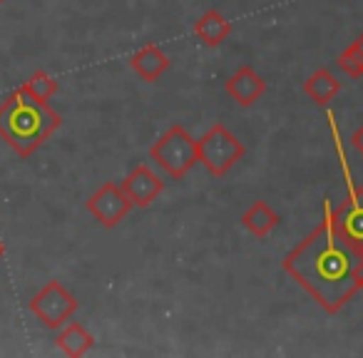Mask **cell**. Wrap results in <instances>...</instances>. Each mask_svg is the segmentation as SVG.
<instances>
[{"instance_id": "cell-1", "label": "cell", "mask_w": 363, "mask_h": 358, "mask_svg": "<svg viewBox=\"0 0 363 358\" xmlns=\"http://www.w3.org/2000/svg\"><path fill=\"white\" fill-rule=\"evenodd\" d=\"M358 254L341 239L331 219V207L323 199V219L284 257L281 267L326 313H338L356 296Z\"/></svg>"}, {"instance_id": "cell-2", "label": "cell", "mask_w": 363, "mask_h": 358, "mask_svg": "<svg viewBox=\"0 0 363 358\" xmlns=\"http://www.w3.org/2000/svg\"><path fill=\"white\" fill-rule=\"evenodd\" d=\"M62 125V117L48 102H38L18 87L0 105V137L18 157H30L40 150Z\"/></svg>"}, {"instance_id": "cell-3", "label": "cell", "mask_w": 363, "mask_h": 358, "mask_svg": "<svg viewBox=\"0 0 363 358\" xmlns=\"http://www.w3.org/2000/svg\"><path fill=\"white\" fill-rule=\"evenodd\" d=\"M150 157L167 177L182 179L197 164V140L182 125H172L150 147Z\"/></svg>"}, {"instance_id": "cell-4", "label": "cell", "mask_w": 363, "mask_h": 358, "mask_svg": "<svg viewBox=\"0 0 363 358\" xmlns=\"http://www.w3.org/2000/svg\"><path fill=\"white\" fill-rule=\"evenodd\" d=\"M244 145L222 122L212 125L197 140V162L212 177H224L244 157Z\"/></svg>"}, {"instance_id": "cell-5", "label": "cell", "mask_w": 363, "mask_h": 358, "mask_svg": "<svg viewBox=\"0 0 363 358\" xmlns=\"http://www.w3.org/2000/svg\"><path fill=\"white\" fill-rule=\"evenodd\" d=\"M30 311L38 316V321H43V326L57 331V328L65 326L72 318V313L77 311V298L72 296L60 281H48L45 286L30 298Z\"/></svg>"}, {"instance_id": "cell-6", "label": "cell", "mask_w": 363, "mask_h": 358, "mask_svg": "<svg viewBox=\"0 0 363 358\" xmlns=\"http://www.w3.org/2000/svg\"><path fill=\"white\" fill-rule=\"evenodd\" d=\"M331 219L343 242L351 244L356 252H363V187L351 184L346 199L331 209Z\"/></svg>"}, {"instance_id": "cell-7", "label": "cell", "mask_w": 363, "mask_h": 358, "mask_svg": "<svg viewBox=\"0 0 363 358\" xmlns=\"http://www.w3.org/2000/svg\"><path fill=\"white\" fill-rule=\"evenodd\" d=\"M85 209L102 224L105 229H112L135 209V204L130 202L120 184L105 182L90 199L85 202Z\"/></svg>"}, {"instance_id": "cell-8", "label": "cell", "mask_w": 363, "mask_h": 358, "mask_svg": "<svg viewBox=\"0 0 363 358\" xmlns=\"http://www.w3.org/2000/svg\"><path fill=\"white\" fill-rule=\"evenodd\" d=\"M120 187H122V192L130 197V202L135 204V207H150L162 194L164 182H162V177L157 174L155 169H150L147 164H137L135 169L122 179Z\"/></svg>"}, {"instance_id": "cell-9", "label": "cell", "mask_w": 363, "mask_h": 358, "mask_svg": "<svg viewBox=\"0 0 363 358\" xmlns=\"http://www.w3.org/2000/svg\"><path fill=\"white\" fill-rule=\"evenodd\" d=\"M224 90H227V95H232L242 107H249L264 95L267 82H264V77L259 75L252 65H242L227 82H224Z\"/></svg>"}, {"instance_id": "cell-10", "label": "cell", "mask_w": 363, "mask_h": 358, "mask_svg": "<svg viewBox=\"0 0 363 358\" xmlns=\"http://www.w3.org/2000/svg\"><path fill=\"white\" fill-rule=\"evenodd\" d=\"M130 67L140 80L155 82V80H160L167 70H169V57L164 55V50H162L160 45L150 43V45H145L137 52H132Z\"/></svg>"}, {"instance_id": "cell-11", "label": "cell", "mask_w": 363, "mask_h": 358, "mask_svg": "<svg viewBox=\"0 0 363 358\" xmlns=\"http://www.w3.org/2000/svg\"><path fill=\"white\" fill-rule=\"evenodd\" d=\"M55 343L65 356L80 358V356H85L92 346H95V338H92V333L87 331L82 323L72 321V323H65V326L57 328Z\"/></svg>"}, {"instance_id": "cell-12", "label": "cell", "mask_w": 363, "mask_h": 358, "mask_svg": "<svg viewBox=\"0 0 363 358\" xmlns=\"http://www.w3.org/2000/svg\"><path fill=\"white\" fill-rule=\"evenodd\" d=\"M232 33V23L222 16L219 11H207L197 23H194V35L204 43L207 47H217Z\"/></svg>"}, {"instance_id": "cell-13", "label": "cell", "mask_w": 363, "mask_h": 358, "mask_svg": "<svg viewBox=\"0 0 363 358\" xmlns=\"http://www.w3.org/2000/svg\"><path fill=\"white\" fill-rule=\"evenodd\" d=\"M279 214L269 207L267 202H254L247 212L242 214V224L249 234H254L257 239H267L274 229L279 227Z\"/></svg>"}, {"instance_id": "cell-14", "label": "cell", "mask_w": 363, "mask_h": 358, "mask_svg": "<svg viewBox=\"0 0 363 358\" xmlns=\"http://www.w3.org/2000/svg\"><path fill=\"white\" fill-rule=\"evenodd\" d=\"M338 92H341V80H338L328 67L316 70L306 82H303V95L311 97L316 105H328Z\"/></svg>"}, {"instance_id": "cell-15", "label": "cell", "mask_w": 363, "mask_h": 358, "mask_svg": "<svg viewBox=\"0 0 363 358\" xmlns=\"http://www.w3.org/2000/svg\"><path fill=\"white\" fill-rule=\"evenodd\" d=\"M23 90L30 97H35L38 102H48L57 92V80L52 75H48V72L38 70L23 82Z\"/></svg>"}, {"instance_id": "cell-16", "label": "cell", "mask_w": 363, "mask_h": 358, "mask_svg": "<svg viewBox=\"0 0 363 358\" xmlns=\"http://www.w3.org/2000/svg\"><path fill=\"white\" fill-rule=\"evenodd\" d=\"M336 65H338V70L341 72H346L348 77H363V65H361V60H358V55L353 52V47L348 45L346 50L338 55V60H336Z\"/></svg>"}, {"instance_id": "cell-17", "label": "cell", "mask_w": 363, "mask_h": 358, "mask_svg": "<svg viewBox=\"0 0 363 358\" xmlns=\"http://www.w3.org/2000/svg\"><path fill=\"white\" fill-rule=\"evenodd\" d=\"M353 276H356L358 291H363V252L358 254V262H356V269H353Z\"/></svg>"}, {"instance_id": "cell-18", "label": "cell", "mask_w": 363, "mask_h": 358, "mask_svg": "<svg viewBox=\"0 0 363 358\" xmlns=\"http://www.w3.org/2000/svg\"><path fill=\"white\" fill-rule=\"evenodd\" d=\"M351 145H353V150H356L358 155L363 157V125L358 127V130H356V132H353V135H351Z\"/></svg>"}, {"instance_id": "cell-19", "label": "cell", "mask_w": 363, "mask_h": 358, "mask_svg": "<svg viewBox=\"0 0 363 358\" xmlns=\"http://www.w3.org/2000/svg\"><path fill=\"white\" fill-rule=\"evenodd\" d=\"M351 47H353V52H356L358 60H361V65H363V33L356 38V43H351Z\"/></svg>"}, {"instance_id": "cell-20", "label": "cell", "mask_w": 363, "mask_h": 358, "mask_svg": "<svg viewBox=\"0 0 363 358\" xmlns=\"http://www.w3.org/2000/svg\"><path fill=\"white\" fill-rule=\"evenodd\" d=\"M3 257H6V244L0 242V259H3Z\"/></svg>"}, {"instance_id": "cell-21", "label": "cell", "mask_w": 363, "mask_h": 358, "mask_svg": "<svg viewBox=\"0 0 363 358\" xmlns=\"http://www.w3.org/2000/svg\"><path fill=\"white\" fill-rule=\"evenodd\" d=\"M0 3H3V0H0Z\"/></svg>"}, {"instance_id": "cell-22", "label": "cell", "mask_w": 363, "mask_h": 358, "mask_svg": "<svg viewBox=\"0 0 363 358\" xmlns=\"http://www.w3.org/2000/svg\"><path fill=\"white\" fill-rule=\"evenodd\" d=\"M361 3H363V0H361Z\"/></svg>"}]
</instances>
